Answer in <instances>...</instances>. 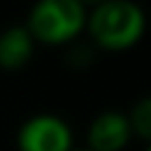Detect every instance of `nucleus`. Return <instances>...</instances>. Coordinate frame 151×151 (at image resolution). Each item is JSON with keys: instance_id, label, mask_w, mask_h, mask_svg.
I'll return each instance as SVG.
<instances>
[{"instance_id": "3", "label": "nucleus", "mask_w": 151, "mask_h": 151, "mask_svg": "<svg viewBox=\"0 0 151 151\" xmlns=\"http://www.w3.org/2000/svg\"><path fill=\"white\" fill-rule=\"evenodd\" d=\"M19 151H73V130L57 113H35L17 130Z\"/></svg>"}, {"instance_id": "6", "label": "nucleus", "mask_w": 151, "mask_h": 151, "mask_svg": "<svg viewBox=\"0 0 151 151\" xmlns=\"http://www.w3.org/2000/svg\"><path fill=\"white\" fill-rule=\"evenodd\" d=\"M130 127H132V137H139L142 142H149L151 137V99L142 97L132 104L130 113H127Z\"/></svg>"}, {"instance_id": "1", "label": "nucleus", "mask_w": 151, "mask_h": 151, "mask_svg": "<svg viewBox=\"0 0 151 151\" xmlns=\"http://www.w3.org/2000/svg\"><path fill=\"white\" fill-rule=\"evenodd\" d=\"M85 31L97 47L123 52L142 40L146 17L144 9L130 0H104L87 9Z\"/></svg>"}, {"instance_id": "5", "label": "nucleus", "mask_w": 151, "mask_h": 151, "mask_svg": "<svg viewBox=\"0 0 151 151\" xmlns=\"http://www.w3.org/2000/svg\"><path fill=\"white\" fill-rule=\"evenodd\" d=\"M35 40L24 24H14L0 31V68L17 71L33 57Z\"/></svg>"}, {"instance_id": "2", "label": "nucleus", "mask_w": 151, "mask_h": 151, "mask_svg": "<svg viewBox=\"0 0 151 151\" xmlns=\"http://www.w3.org/2000/svg\"><path fill=\"white\" fill-rule=\"evenodd\" d=\"M87 7L80 0H40L31 7L26 28L35 42L71 45L85 31Z\"/></svg>"}, {"instance_id": "4", "label": "nucleus", "mask_w": 151, "mask_h": 151, "mask_svg": "<svg viewBox=\"0 0 151 151\" xmlns=\"http://www.w3.org/2000/svg\"><path fill=\"white\" fill-rule=\"evenodd\" d=\"M132 139V127L127 113L120 109H106L92 118L87 125V146L90 151H123Z\"/></svg>"}, {"instance_id": "7", "label": "nucleus", "mask_w": 151, "mask_h": 151, "mask_svg": "<svg viewBox=\"0 0 151 151\" xmlns=\"http://www.w3.org/2000/svg\"><path fill=\"white\" fill-rule=\"evenodd\" d=\"M73 151H90V149H85V146H83V149H73Z\"/></svg>"}]
</instances>
